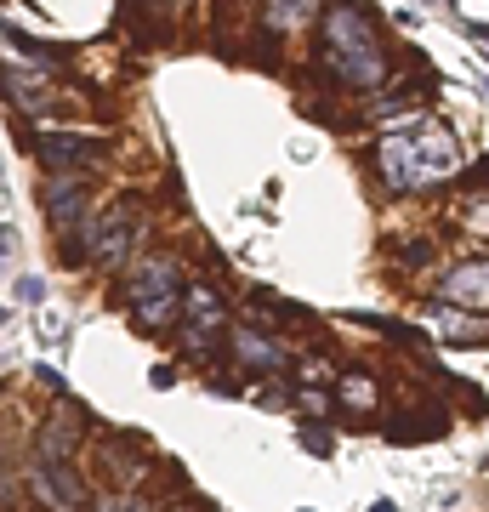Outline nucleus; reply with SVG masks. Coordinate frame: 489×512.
Instances as JSON below:
<instances>
[{
	"instance_id": "nucleus-9",
	"label": "nucleus",
	"mask_w": 489,
	"mask_h": 512,
	"mask_svg": "<svg viewBox=\"0 0 489 512\" xmlns=\"http://www.w3.org/2000/svg\"><path fill=\"white\" fill-rule=\"evenodd\" d=\"M228 348H234V365L251 370V376L290 370V348L279 342V330H268V325H228Z\"/></svg>"
},
{
	"instance_id": "nucleus-10",
	"label": "nucleus",
	"mask_w": 489,
	"mask_h": 512,
	"mask_svg": "<svg viewBox=\"0 0 489 512\" xmlns=\"http://www.w3.org/2000/svg\"><path fill=\"white\" fill-rule=\"evenodd\" d=\"M438 302H461L472 313H489V256H467L438 274Z\"/></svg>"
},
{
	"instance_id": "nucleus-11",
	"label": "nucleus",
	"mask_w": 489,
	"mask_h": 512,
	"mask_svg": "<svg viewBox=\"0 0 489 512\" xmlns=\"http://www.w3.org/2000/svg\"><path fill=\"white\" fill-rule=\"evenodd\" d=\"M0 92L12 97L18 114H29V120H52V109H57V92H52V80H46V69H29V63L0 74Z\"/></svg>"
},
{
	"instance_id": "nucleus-8",
	"label": "nucleus",
	"mask_w": 489,
	"mask_h": 512,
	"mask_svg": "<svg viewBox=\"0 0 489 512\" xmlns=\"http://www.w3.org/2000/svg\"><path fill=\"white\" fill-rule=\"evenodd\" d=\"M23 490H29V501H40V507H80V501H91L80 473H74L69 461H52V456H35L23 467Z\"/></svg>"
},
{
	"instance_id": "nucleus-15",
	"label": "nucleus",
	"mask_w": 489,
	"mask_h": 512,
	"mask_svg": "<svg viewBox=\"0 0 489 512\" xmlns=\"http://www.w3.org/2000/svg\"><path fill=\"white\" fill-rule=\"evenodd\" d=\"M97 456L109 461V467H103V473L114 478V484H143V456H137V450H131V439H103L97 444Z\"/></svg>"
},
{
	"instance_id": "nucleus-5",
	"label": "nucleus",
	"mask_w": 489,
	"mask_h": 512,
	"mask_svg": "<svg viewBox=\"0 0 489 512\" xmlns=\"http://www.w3.org/2000/svg\"><path fill=\"white\" fill-rule=\"evenodd\" d=\"M80 239H86V268H97V274H120V268H131V262L143 256V217H137L131 205H114L97 228L86 222Z\"/></svg>"
},
{
	"instance_id": "nucleus-7",
	"label": "nucleus",
	"mask_w": 489,
	"mask_h": 512,
	"mask_svg": "<svg viewBox=\"0 0 489 512\" xmlns=\"http://www.w3.org/2000/svg\"><path fill=\"white\" fill-rule=\"evenodd\" d=\"M40 165L46 171H91V165L109 154V137H97V131H69V126H46L35 143Z\"/></svg>"
},
{
	"instance_id": "nucleus-6",
	"label": "nucleus",
	"mask_w": 489,
	"mask_h": 512,
	"mask_svg": "<svg viewBox=\"0 0 489 512\" xmlns=\"http://www.w3.org/2000/svg\"><path fill=\"white\" fill-rule=\"evenodd\" d=\"M40 205H46V222H52L57 234H80L91 222V171H46V183H40Z\"/></svg>"
},
{
	"instance_id": "nucleus-1",
	"label": "nucleus",
	"mask_w": 489,
	"mask_h": 512,
	"mask_svg": "<svg viewBox=\"0 0 489 512\" xmlns=\"http://www.w3.org/2000/svg\"><path fill=\"white\" fill-rule=\"evenodd\" d=\"M319 57L342 80L347 92H381V80L393 74L387 46L376 40V23L359 0H330L319 18Z\"/></svg>"
},
{
	"instance_id": "nucleus-4",
	"label": "nucleus",
	"mask_w": 489,
	"mask_h": 512,
	"mask_svg": "<svg viewBox=\"0 0 489 512\" xmlns=\"http://www.w3.org/2000/svg\"><path fill=\"white\" fill-rule=\"evenodd\" d=\"M228 325H234V313L222 302L217 285H205V279H188V291H182V313H177V348L182 359H217V348L228 342Z\"/></svg>"
},
{
	"instance_id": "nucleus-18",
	"label": "nucleus",
	"mask_w": 489,
	"mask_h": 512,
	"mask_svg": "<svg viewBox=\"0 0 489 512\" xmlns=\"http://www.w3.org/2000/svg\"><path fill=\"white\" fill-rule=\"evenodd\" d=\"M302 410H313V416H330V410H336V399H330V393H319V382H302Z\"/></svg>"
},
{
	"instance_id": "nucleus-3",
	"label": "nucleus",
	"mask_w": 489,
	"mask_h": 512,
	"mask_svg": "<svg viewBox=\"0 0 489 512\" xmlns=\"http://www.w3.org/2000/svg\"><path fill=\"white\" fill-rule=\"evenodd\" d=\"M182 291H188V274L171 251H148L131 262V279L120 302L131 308V325L143 336H160V330H177V313H182Z\"/></svg>"
},
{
	"instance_id": "nucleus-14",
	"label": "nucleus",
	"mask_w": 489,
	"mask_h": 512,
	"mask_svg": "<svg viewBox=\"0 0 489 512\" xmlns=\"http://www.w3.org/2000/svg\"><path fill=\"white\" fill-rule=\"evenodd\" d=\"M319 12H325V0H268V6H262V23H268V35H296V29H308Z\"/></svg>"
},
{
	"instance_id": "nucleus-21",
	"label": "nucleus",
	"mask_w": 489,
	"mask_h": 512,
	"mask_svg": "<svg viewBox=\"0 0 489 512\" xmlns=\"http://www.w3.org/2000/svg\"><path fill=\"white\" fill-rule=\"evenodd\" d=\"M0 473H6V450H0Z\"/></svg>"
},
{
	"instance_id": "nucleus-20",
	"label": "nucleus",
	"mask_w": 489,
	"mask_h": 512,
	"mask_svg": "<svg viewBox=\"0 0 489 512\" xmlns=\"http://www.w3.org/2000/svg\"><path fill=\"white\" fill-rule=\"evenodd\" d=\"M461 222H467V228H472V234H478V239H489V200L478 205V211H467V217H461Z\"/></svg>"
},
{
	"instance_id": "nucleus-12",
	"label": "nucleus",
	"mask_w": 489,
	"mask_h": 512,
	"mask_svg": "<svg viewBox=\"0 0 489 512\" xmlns=\"http://www.w3.org/2000/svg\"><path fill=\"white\" fill-rule=\"evenodd\" d=\"M80 427H86V410H80V404H63L57 416H46L35 427V456L74 461V450H80Z\"/></svg>"
},
{
	"instance_id": "nucleus-2",
	"label": "nucleus",
	"mask_w": 489,
	"mask_h": 512,
	"mask_svg": "<svg viewBox=\"0 0 489 512\" xmlns=\"http://www.w3.org/2000/svg\"><path fill=\"white\" fill-rule=\"evenodd\" d=\"M455 165H461V148H455L450 131L438 126L427 137H381L376 143V177L393 194H416V188L444 183Z\"/></svg>"
},
{
	"instance_id": "nucleus-17",
	"label": "nucleus",
	"mask_w": 489,
	"mask_h": 512,
	"mask_svg": "<svg viewBox=\"0 0 489 512\" xmlns=\"http://www.w3.org/2000/svg\"><path fill=\"white\" fill-rule=\"evenodd\" d=\"M342 410H376V382H370V370H347L342 376Z\"/></svg>"
},
{
	"instance_id": "nucleus-13",
	"label": "nucleus",
	"mask_w": 489,
	"mask_h": 512,
	"mask_svg": "<svg viewBox=\"0 0 489 512\" xmlns=\"http://www.w3.org/2000/svg\"><path fill=\"white\" fill-rule=\"evenodd\" d=\"M433 330L444 342H489V319H472V308H461V302H438Z\"/></svg>"
},
{
	"instance_id": "nucleus-16",
	"label": "nucleus",
	"mask_w": 489,
	"mask_h": 512,
	"mask_svg": "<svg viewBox=\"0 0 489 512\" xmlns=\"http://www.w3.org/2000/svg\"><path fill=\"white\" fill-rule=\"evenodd\" d=\"M0 46L18 57V63H29V69H52L57 57H52V46H40V40H29L23 29H12V23H0Z\"/></svg>"
},
{
	"instance_id": "nucleus-19",
	"label": "nucleus",
	"mask_w": 489,
	"mask_h": 512,
	"mask_svg": "<svg viewBox=\"0 0 489 512\" xmlns=\"http://www.w3.org/2000/svg\"><path fill=\"white\" fill-rule=\"evenodd\" d=\"M330 376V359H319V353H308L302 365H296V382H325Z\"/></svg>"
}]
</instances>
